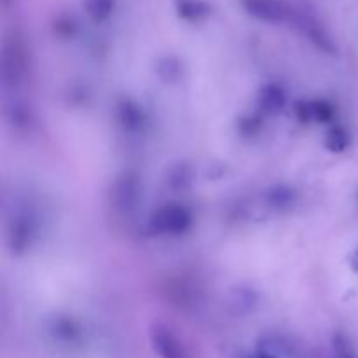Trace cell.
Listing matches in <instances>:
<instances>
[{
  "label": "cell",
  "instance_id": "8fae6325",
  "mask_svg": "<svg viewBox=\"0 0 358 358\" xmlns=\"http://www.w3.org/2000/svg\"><path fill=\"white\" fill-rule=\"evenodd\" d=\"M252 358H296V350L283 336L264 334L259 338Z\"/></svg>",
  "mask_w": 358,
  "mask_h": 358
},
{
  "label": "cell",
  "instance_id": "cb8c5ba5",
  "mask_svg": "<svg viewBox=\"0 0 358 358\" xmlns=\"http://www.w3.org/2000/svg\"><path fill=\"white\" fill-rule=\"evenodd\" d=\"M350 266H352L353 271L358 273V248L355 252H353L352 257H350Z\"/></svg>",
  "mask_w": 358,
  "mask_h": 358
},
{
  "label": "cell",
  "instance_id": "ba28073f",
  "mask_svg": "<svg viewBox=\"0 0 358 358\" xmlns=\"http://www.w3.org/2000/svg\"><path fill=\"white\" fill-rule=\"evenodd\" d=\"M48 334L55 343L70 348V346L80 345L84 331L83 325L76 318L69 317V315H55L48 322Z\"/></svg>",
  "mask_w": 358,
  "mask_h": 358
},
{
  "label": "cell",
  "instance_id": "7402d4cb",
  "mask_svg": "<svg viewBox=\"0 0 358 358\" xmlns=\"http://www.w3.org/2000/svg\"><path fill=\"white\" fill-rule=\"evenodd\" d=\"M262 126V117L261 115H243V117L238 121V131L243 136H254L257 135L259 129Z\"/></svg>",
  "mask_w": 358,
  "mask_h": 358
},
{
  "label": "cell",
  "instance_id": "2e32d148",
  "mask_svg": "<svg viewBox=\"0 0 358 358\" xmlns=\"http://www.w3.org/2000/svg\"><path fill=\"white\" fill-rule=\"evenodd\" d=\"M194 182V170L191 164L187 163H177L166 170V177H164V184L170 187L171 191H187Z\"/></svg>",
  "mask_w": 358,
  "mask_h": 358
},
{
  "label": "cell",
  "instance_id": "7c38bea8",
  "mask_svg": "<svg viewBox=\"0 0 358 358\" xmlns=\"http://www.w3.org/2000/svg\"><path fill=\"white\" fill-rule=\"evenodd\" d=\"M287 107V93L280 84L268 83L259 90L257 108L261 114L276 115Z\"/></svg>",
  "mask_w": 358,
  "mask_h": 358
},
{
  "label": "cell",
  "instance_id": "277c9868",
  "mask_svg": "<svg viewBox=\"0 0 358 358\" xmlns=\"http://www.w3.org/2000/svg\"><path fill=\"white\" fill-rule=\"evenodd\" d=\"M142 196V180L133 170H124L115 177L110 187V206L119 215H129L136 210Z\"/></svg>",
  "mask_w": 358,
  "mask_h": 358
},
{
  "label": "cell",
  "instance_id": "7a4b0ae2",
  "mask_svg": "<svg viewBox=\"0 0 358 358\" xmlns=\"http://www.w3.org/2000/svg\"><path fill=\"white\" fill-rule=\"evenodd\" d=\"M41 220L38 213L30 203L16 206L7 219L6 245L13 257H23L34 248L38 240Z\"/></svg>",
  "mask_w": 358,
  "mask_h": 358
},
{
  "label": "cell",
  "instance_id": "9a60e30c",
  "mask_svg": "<svg viewBox=\"0 0 358 358\" xmlns=\"http://www.w3.org/2000/svg\"><path fill=\"white\" fill-rule=\"evenodd\" d=\"M257 304L259 296L250 287H236L234 290H231L229 301H227V306L234 315L252 313L257 308Z\"/></svg>",
  "mask_w": 358,
  "mask_h": 358
},
{
  "label": "cell",
  "instance_id": "603a6c76",
  "mask_svg": "<svg viewBox=\"0 0 358 358\" xmlns=\"http://www.w3.org/2000/svg\"><path fill=\"white\" fill-rule=\"evenodd\" d=\"M77 31L76 21L70 20V17H63L55 23V35H58L59 38H72Z\"/></svg>",
  "mask_w": 358,
  "mask_h": 358
},
{
  "label": "cell",
  "instance_id": "52a82bcc",
  "mask_svg": "<svg viewBox=\"0 0 358 358\" xmlns=\"http://www.w3.org/2000/svg\"><path fill=\"white\" fill-rule=\"evenodd\" d=\"M115 121L122 131L136 135V133H142L145 129L147 114L138 101L124 96L115 103Z\"/></svg>",
  "mask_w": 358,
  "mask_h": 358
},
{
  "label": "cell",
  "instance_id": "5b68a950",
  "mask_svg": "<svg viewBox=\"0 0 358 358\" xmlns=\"http://www.w3.org/2000/svg\"><path fill=\"white\" fill-rule=\"evenodd\" d=\"M241 6L252 17L264 23H287L296 16V10L285 0H241Z\"/></svg>",
  "mask_w": 358,
  "mask_h": 358
},
{
  "label": "cell",
  "instance_id": "8992f818",
  "mask_svg": "<svg viewBox=\"0 0 358 358\" xmlns=\"http://www.w3.org/2000/svg\"><path fill=\"white\" fill-rule=\"evenodd\" d=\"M294 117L301 124H327L336 117V105L324 98H311V100H297L294 103Z\"/></svg>",
  "mask_w": 358,
  "mask_h": 358
},
{
  "label": "cell",
  "instance_id": "9c48e42d",
  "mask_svg": "<svg viewBox=\"0 0 358 358\" xmlns=\"http://www.w3.org/2000/svg\"><path fill=\"white\" fill-rule=\"evenodd\" d=\"M292 23L296 24L301 30V34H303L315 48L320 49L322 52H327V55H336V52H338V45L332 41L331 34L322 27L320 21H317L315 17L306 16V14L296 13Z\"/></svg>",
  "mask_w": 358,
  "mask_h": 358
},
{
  "label": "cell",
  "instance_id": "3957f363",
  "mask_svg": "<svg viewBox=\"0 0 358 358\" xmlns=\"http://www.w3.org/2000/svg\"><path fill=\"white\" fill-rule=\"evenodd\" d=\"M192 224L194 213L182 203H164L154 210L149 219L150 231L164 236H182L191 231Z\"/></svg>",
  "mask_w": 358,
  "mask_h": 358
},
{
  "label": "cell",
  "instance_id": "e0dca14e",
  "mask_svg": "<svg viewBox=\"0 0 358 358\" xmlns=\"http://www.w3.org/2000/svg\"><path fill=\"white\" fill-rule=\"evenodd\" d=\"M175 10L180 20L189 23H198L212 13L205 0H175Z\"/></svg>",
  "mask_w": 358,
  "mask_h": 358
},
{
  "label": "cell",
  "instance_id": "30bf717a",
  "mask_svg": "<svg viewBox=\"0 0 358 358\" xmlns=\"http://www.w3.org/2000/svg\"><path fill=\"white\" fill-rule=\"evenodd\" d=\"M150 343L161 358H189L178 336L166 325L156 324L150 327Z\"/></svg>",
  "mask_w": 358,
  "mask_h": 358
},
{
  "label": "cell",
  "instance_id": "44dd1931",
  "mask_svg": "<svg viewBox=\"0 0 358 358\" xmlns=\"http://www.w3.org/2000/svg\"><path fill=\"white\" fill-rule=\"evenodd\" d=\"M332 357L334 358H358L355 346L352 345V341L348 339V336H345L343 332H336L332 336Z\"/></svg>",
  "mask_w": 358,
  "mask_h": 358
},
{
  "label": "cell",
  "instance_id": "6da1fadb",
  "mask_svg": "<svg viewBox=\"0 0 358 358\" xmlns=\"http://www.w3.org/2000/svg\"><path fill=\"white\" fill-rule=\"evenodd\" d=\"M31 73V51L20 30L7 31L0 52V76L6 90L17 91L27 86Z\"/></svg>",
  "mask_w": 358,
  "mask_h": 358
},
{
  "label": "cell",
  "instance_id": "ac0fdd59",
  "mask_svg": "<svg viewBox=\"0 0 358 358\" xmlns=\"http://www.w3.org/2000/svg\"><path fill=\"white\" fill-rule=\"evenodd\" d=\"M156 73L163 83L177 84L184 79V63L177 56H163L156 62Z\"/></svg>",
  "mask_w": 358,
  "mask_h": 358
},
{
  "label": "cell",
  "instance_id": "ffe728a7",
  "mask_svg": "<svg viewBox=\"0 0 358 358\" xmlns=\"http://www.w3.org/2000/svg\"><path fill=\"white\" fill-rule=\"evenodd\" d=\"M84 10L94 23H103L112 16L115 0H84Z\"/></svg>",
  "mask_w": 358,
  "mask_h": 358
},
{
  "label": "cell",
  "instance_id": "5bb4252c",
  "mask_svg": "<svg viewBox=\"0 0 358 358\" xmlns=\"http://www.w3.org/2000/svg\"><path fill=\"white\" fill-rule=\"evenodd\" d=\"M6 121L14 131H28L34 124V112L23 100H10L6 105Z\"/></svg>",
  "mask_w": 358,
  "mask_h": 358
},
{
  "label": "cell",
  "instance_id": "4fadbf2b",
  "mask_svg": "<svg viewBox=\"0 0 358 358\" xmlns=\"http://www.w3.org/2000/svg\"><path fill=\"white\" fill-rule=\"evenodd\" d=\"M297 192L290 185L276 184L264 192V205L273 212H289L296 206Z\"/></svg>",
  "mask_w": 358,
  "mask_h": 358
},
{
  "label": "cell",
  "instance_id": "d6986e66",
  "mask_svg": "<svg viewBox=\"0 0 358 358\" xmlns=\"http://www.w3.org/2000/svg\"><path fill=\"white\" fill-rule=\"evenodd\" d=\"M352 143V135H350L348 129L341 124H334L329 128V131L325 133L324 138V145L329 152L334 154H341L345 152L346 149Z\"/></svg>",
  "mask_w": 358,
  "mask_h": 358
}]
</instances>
